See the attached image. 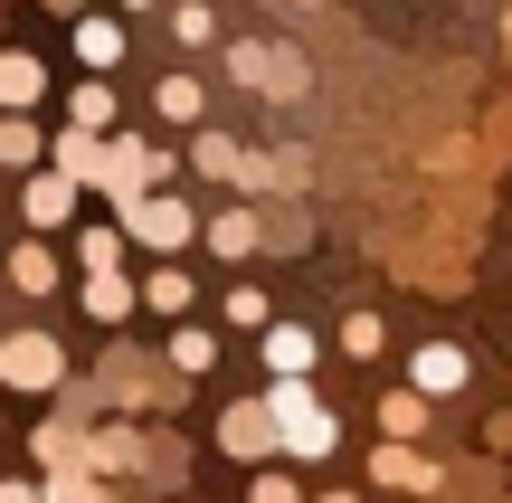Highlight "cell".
<instances>
[{"instance_id":"1","label":"cell","mask_w":512,"mask_h":503,"mask_svg":"<svg viewBox=\"0 0 512 503\" xmlns=\"http://www.w3.org/2000/svg\"><path fill=\"white\" fill-rule=\"evenodd\" d=\"M266 418H275V447H294V456H332V437H342L323 409H313L304 380H275V390H266Z\"/></svg>"},{"instance_id":"2","label":"cell","mask_w":512,"mask_h":503,"mask_svg":"<svg viewBox=\"0 0 512 503\" xmlns=\"http://www.w3.org/2000/svg\"><path fill=\"white\" fill-rule=\"evenodd\" d=\"M228 67H238L247 86H266V95H304V57H294V48H266V38H238V48H228Z\"/></svg>"},{"instance_id":"3","label":"cell","mask_w":512,"mask_h":503,"mask_svg":"<svg viewBox=\"0 0 512 503\" xmlns=\"http://www.w3.org/2000/svg\"><path fill=\"white\" fill-rule=\"evenodd\" d=\"M57 371H67V361H57L48 333H10V342H0V380H10V390H48Z\"/></svg>"},{"instance_id":"4","label":"cell","mask_w":512,"mask_h":503,"mask_svg":"<svg viewBox=\"0 0 512 503\" xmlns=\"http://www.w3.org/2000/svg\"><path fill=\"white\" fill-rule=\"evenodd\" d=\"M124 228H133L143 247H181V238H190V209L162 200V190H133V200H124Z\"/></svg>"},{"instance_id":"5","label":"cell","mask_w":512,"mask_h":503,"mask_svg":"<svg viewBox=\"0 0 512 503\" xmlns=\"http://www.w3.org/2000/svg\"><path fill=\"white\" fill-rule=\"evenodd\" d=\"M408 380H418V399H446V390H465V352H456V342H418Z\"/></svg>"},{"instance_id":"6","label":"cell","mask_w":512,"mask_h":503,"mask_svg":"<svg viewBox=\"0 0 512 503\" xmlns=\"http://www.w3.org/2000/svg\"><path fill=\"white\" fill-rule=\"evenodd\" d=\"M219 447H228V456H266V447H275V418H266V399H238V409H228Z\"/></svg>"},{"instance_id":"7","label":"cell","mask_w":512,"mask_h":503,"mask_svg":"<svg viewBox=\"0 0 512 503\" xmlns=\"http://www.w3.org/2000/svg\"><path fill=\"white\" fill-rule=\"evenodd\" d=\"M266 371L275 380H304L313 371V333H304V323H266Z\"/></svg>"},{"instance_id":"8","label":"cell","mask_w":512,"mask_h":503,"mask_svg":"<svg viewBox=\"0 0 512 503\" xmlns=\"http://www.w3.org/2000/svg\"><path fill=\"white\" fill-rule=\"evenodd\" d=\"M370 475H380V485H408V494H437V466H427V456H408L399 437H389V447L370 456Z\"/></svg>"},{"instance_id":"9","label":"cell","mask_w":512,"mask_h":503,"mask_svg":"<svg viewBox=\"0 0 512 503\" xmlns=\"http://www.w3.org/2000/svg\"><path fill=\"white\" fill-rule=\"evenodd\" d=\"M67 209H76V181H67V171H38V181H29V228H57Z\"/></svg>"},{"instance_id":"10","label":"cell","mask_w":512,"mask_h":503,"mask_svg":"<svg viewBox=\"0 0 512 503\" xmlns=\"http://www.w3.org/2000/svg\"><path fill=\"white\" fill-rule=\"evenodd\" d=\"M48 95V67L38 57H0V105H38Z\"/></svg>"},{"instance_id":"11","label":"cell","mask_w":512,"mask_h":503,"mask_svg":"<svg viewBox=\"0 0 512 503\" xmlns=\"http://www.w3.org/2000/svg\"><path fill=\"white\" fill-rule=\"evenodd\" d=\"M86 314H95V323H124V314H133V285L114 276V266H105V276H86Z\"/></svg>"},{"instance_id":"12","label":"cell","mask_w":512,"mask_h":503,"mask_svg":"<svg viewBox=\"0 0 512 503\" xmlns=\"http://www.w3.org/2000/svg\"><path fill=\"white\" fill-rule=\"evenodd\" d=\"M76 57H86V67H114V57H124V29H114V19H76Z\"/></svg>"},{"instance_id":"13","label":"cell","mask_w":512,"mask_h":503,"mask_svg":"<svg viewBox=\"0 0 512 503\" xmlns=\"http://www.w3.org/2000/svg\"><path fill=\"white\" fill-rule=\"evenodd\" d=\"M380 428H389V437L408 447V437L427 428V399H418V390H389V399H380Z\"/></svg>"},{"instance_id":"14","label":"cell","mask_w":512,"mask_h":503,"mask_svg":"<svg viewBox=\"0 0 512 503\" xmlns=\"http://www.w3.org/2000/svg\"><path fill=\"white\" fill-rule=\"evenodd\" d=\"M57 171H67V181H95V171H105V143H95V133H67V143H57Z\"/></svg>"},{"instance_id":"15","label":"cell","mask_w":512,"mask_h":503,"mask_svg":"<svg viewBox=\"0 0 512 503\" xmlns=\"http://www.w3.org/2000/svg\"><path fill=\"white\" fill-rule=\"evenodd\" d=\"M10 285H19V295H48V285H57V257H48V247H19V257H10Z\"/></svg>"},{"instance_id":"16","label":"cell","mask_w":512,"mask_h":503,"mask_svg":"<svg viewBox=\"0 0 512 503\" xmlns=\"http://www.w3.org/2000/svg\"><path fill=\"white\" fill-rule=\"evenodd\" d=\"M342 352H351V361H380V352H389L380 314H351V323H342Z\"/></svg>"},{"instance_id":"17","label":"cell","mask_w":512,"mask_h":503,"mask_svg":"<svg viewBox=\"0 0 512 503\" xmlns=\"http://www.w3.org/2000/svg\"><path fill=\"white\" fill-rule=\"evenodd\" d=\"M67 114H76V133H105V124H114V86H76Z\"/></svg>"},{"instance_id":"18","label":"cell","mask_w":512,"mask_h":503,"mask_svg":"<svg viewBox=\"0 0 512 503\" xmlns=\"http://www.w3.org/2000/svg\"><path fill=\"white\" fill-rule=\"evenodd\" d=\"M209 247H219V257H247V247H256V219H247V209H228V219H209Z\"/></svg>"},{"instance_id":"19","label":"cell","mask_w":512,"mask_h":503,"mask_svg":"<svg viewBox=\"0 0 512 503\" xmlns=\"http://www.w3.org/2000/svg\"><path fill=\"white\" fill-rule=\"evenodd\" d=\"M152 105H162L171 124H190V114H200V86H190V76H162V95H152Z\"/></svg>"},{"instance_id":"20","label":"cell","mask_w":512,"mask_h":503,"mask_svg":"<svg viewBox=\"0 0 512 503\" xmlns=\"http://www.w3.org/2000/svg\"><path fill=\"white\" fill-rule=\"evenodd\" d=\"M143 295H152V314H181V304H190V276H181V266H162Z\"/></svg>"},{"instance_id":"21","label":"cell","mask_w":512,"mask_h":503,"mask_svg":"<svg viewBox=\"0 0 512 503\" xmlns=\"http://www.w3.org/2000/svg\"><path fill=\"white\" fill-rule=\"evenodd\" d=\"M0 162H38V133L19 114H0Z\"/></svg>"},{"instance_id":"22","label":"cell","mask_w":512,"mask_h":503,"mask_svg":"<svg viewBox=\"0 0 512 503\" xmlns=\"http://www.w3.org/2000/svg\"><path fill=\"white\" fill-rule=\"evenodd\" d=\"M171 361H181V371H209V361H219V342H209V333H171Z\"/></svg>"},{"instance_id":"23","label":"cell","mask_w":512,"mask_h":503,"mask_svg":"<svg viewBox=\"0 0 512 503\" xmlns=\"http://www.w3.org/2000/svg\"><path fill=\"white\" fill-rule=\"evenodd\" d=\"M200 171H209V181H228V171H247V162H238V143H228V133H209V143H200Z\"/></svg>"},{"instance_id":"24","label":"cell","mask_w":512,"mask_h":503,"mask_svg":"<svg viewBox=\"0 0 512 503\" xmlns=\"http://www.w3.org/2000/svg\"><path fill=\"white\" fill-rule=\"evenodd\" d=\"M86 266H95V276H105V266H124V238H114V228H86Z\"/></svg>"},{"instance_id":"25","label":"cell","mask_w":512,"mask_h":503,"mask_svg":"<svg viewBox=\"0 0 512 503\" xmlns=\"http://www.w3.org/2000/svg\"><path fill=\"white\" fill-rule=\"evenodd\" d=\"M38 503H105V485H86V475H57V485L38 494Z\"/></svg>"},{"instance_id":"26","label":"cell","mask_w":512,"mask_h":503,"mask_svg":"<svg viewBox=\"0 0 512 503\" xmlns=\"http://www.w3.org/2000/svg\"><path fill=\"white\" fill-rule=\"evenodd\" d=\"M256 503H294V485H285V475H266V485H256Z\"/></svg>"},{"instance_id":"27","label":"cell","mask_w":512,"mask_h":503,"mask_svg":"<svg viewBox=\"0 0 512 503\" xmlns=\"http://www.w3.org/2000/svg\"><path fill=\"white\" fill-rule=\"evenodd\" d=\"M0 503H38V485H0Z\"/></svg>"},{"instance_id":"28","label":"cell","mask_w":512,"mask_h":503,"mask_svg":"<svg viewBox=\"0 0 512 503\" xmlns=\"http://www.w3.org/2000/svg\"><path fill=\"white\" fill-rule=\"evenodd\" d=\"M323 503H351V494H323Z\"/></svg>"},{"instance_id":"29","label":"cell","mask_w":512,"mask_h":503,"mask_svg":"<svg viewBox=\"0 0 512 503\" xmlns=\"http://www.w3.org/2000/svg\"><path fill=\"white\" fill-rule=\"evenodd\" d=\"M133 10H152V0H133Z\"/></svg>"}]
</instances>
